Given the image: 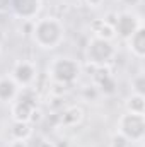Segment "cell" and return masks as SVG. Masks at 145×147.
I'll return each instance as SVG.
<instances>
[{"label":"cell","mask_w":145,"mask_h":147,"mask_svg":"<svg viewBox=\"0 0 145 147\" xmlns=\"http://www.w3.org/2000/svg\"><path fill=\"white\" fill-rule=\"evenodd\" d=\"M17 86H24V87H29L38 77V70L36 65L29 60H19L15 62L14 69H12V75H10Z\"/></svg>","instance_id":"obj_7"},{"label":"cell","mask_w":145,"mask_h":147,"mask_svg":"<svg viewBox=\"0 0 145 147\" xmlns=\"http://www.w3.org/2000/svg\"><path fill=\"white\" fill-rule=\"evenodd\" d=\"M118 132L132 142H142L145 135L144 115H133V113L121 115L118 120Z\"/></svg>","instance_id":"obj_5"},{"label":"cell","mask_w":145,"mask_h":147,"mask_svg":"<svg viewBox=\"0 0 145 147\" xmlns=\"http://www.w3.org/2000/svg\"><path fill=\"white\" fill-rule=\"evenodd\" d=\"M41 10V0H10V12L22 21H33Z\"/></svg>","instance_id":"obj_8"},{"label":"cell","mask_w":145,"mask_h":147,"mask_svg":"<svg viewBox=\"0 0 145 147\" xmlns=\"http://www.w3.org/2000/svg\"><path fill=\"white\" fill-rule=\"evenodd\" d=\"M114 57H116V50L109 39L97 36H92L89 39L87 48H85V58L92 67H96V69L108 67L114 60Z\"/></svg>","instance_id":"obj_3"},{"label":"cell","mask_w":145,"mask_h":147,"mask_svg":"<svg viewBox=\"0 0 145 147\" xmlns=\"http://www.w3.org/2000/svg\"><path fill=\"white\" fill-rule=\"evenodd\" d=\"M48 75L55 84L70 86L80 75V65L70 57H56L48 67Z\"/></svg>","instance_id":"obj_2"},{"label":"cell","mask_w":145,"mask_h":147,"mask_svg":"<svg viewBox=\"0 0 145 147\" xmlns=\"http://www.w3.org/2000/svg\"><path fill=\"white\" fill-rule=\"evenodd\" d=\"M126 41H128L130 51H132L138 60H142V58L145 57V28L140 26L132 36L126 39Z\"/></svg>","instance_id":"obj_11"},{"label":"cell","mask_w":145,"mask_h":147,"mask_svg":"<svg viewBox=\"0 0 145 147\" xmlns=\"http://www.w3.org/2000/svg\"><path fill=\"white\" fill-rule=\"evenodd\" d=\"M92 28H94V36L104 38V39H109V41H111V38H114V28H113V24H109L106 19L96 21Z\"/></svg>","instance_id":"obj_15"},{"label":"cell","mask_w":145,"mask_h":147,"mask_svg":"<svg viewBox=\"0 0 145 147\" xmlns=\"http://www.w3.org/2000/svg\"><path fill=\"white\" fill-rule=\"evenodd\" d=\"M10 113L14 121H29L34 110L38 108V101H36V94L31 89H24L22 92L19 91V94L15 96V99L10 103Z\"/></svg>","instance_id":"obj_4"},{"label":"cell","mask_w":145,"mask_h":147,"mask_svg":"<svg viewBox=\"0 0 145 147\" xmlns=\"http://www.w3.org/2000/svg\"><path fill=\"white\" fill-rule=\"evenodd\" d=\"M128 146H130V140L125 139L119 132L111 137V147H128Z\"/></svg>","instance_id":"obj_17"},{"label":"cell","mask_w":145,"mask_h":147,"mask_svg":"<svg viewBox=\"0 0 145 147\" xmlns=\"http://www.w3.org/2000/svg\"><path fill=\"white\" fill-rule=\"evenodd\" d=\"M132 91L133 94H145V75L144 74H137L133 79H132Z\"/></svg>","instance_id":"obj_16"},{"label":"cell","mask_w":145,"mask_h":147,"mask_svg":"<svg viewBox=\"0 0 145 147\" xmlns=\"http://www.w3.org/2000/svg\"><path fill=\"white\" fill-rule=\"evenodd\" d=\"M33 135V127L29 121H14L10 127V137L15 140H28Z\"/></svg>","instance_id":"obj_13"},{"label":"cell","mask_w":145,"mask_h":147,"mask_svg":"<svg viewBox=\"0 0 145 147\" xmlns=\"http://www.w3.org/2000/svg\"><path fill=\"white\" fill-rule=\"evenodd\" d=\"M101 2H103V0H87V3H91L92 7H97V5H101Z\"/></svg>","instance_id":"obj_20"},{"label":"cell","mask_w":145,"mask_h":147,"mask_svg":"<svg viewBox=\"0 0 145 147\" xmlns=\"http://www.w3.org/2000/svg\"><path fill=\"white\" fill-rule=\"evenodd\" d=\"M97 74L101 75H96V80H97V86H99V91L104 92V94H114L116 92V79L113 77V74H109L108 67H99L97 69Z\"/></svg>","instance_id":"obj_12"},{"label":"cell","mask_w":145,"mask_h":147,"mask_svg":"<svg viewBox=\"0 0 145 147\" xmlns=\"http://www.w3.org/2000/svg\"><path fill=\"white\" fill-rule=\"evenodd\" d=\"M82 120H84V110L80 106L65 108L62 113L56 115V121L62 127H77Z\"/></svg>","instance_id":"obj_9"},{"label":"cell","mask_w":145,"mask_h":147,"mask_svg":"<svg viewBox=\"0 0 145 147\" xmlns=\"http://www.w3.org/2000/svg\"><path fill=\"white\" fill-rule=\"evenodd\" d=\"M140 26H144L140 17L137 14H133V12H128V10L118 14L116 19H114V24H113L114 34H118L121 39H128Z\"/></svg>","instance_id":"obj_6"},{"label":"cell","mask_w":145,"mask_h":147,"mask_svg":"<svg viewBox=\"0 0 145 147\" xmlns=\"http://www.w3.org/2000/svg\"><path fill=\"white\" fill-rule=\"evenodd\" d=\"M10 12V0H0V14Z\"/></svg>","instance_id":"obj_18"},{"label":"cell","mask_w":145,"mask_h":147,"mask_svg":"<svg viewBox=\"0 0 145 147\" xmlns=\"http://www.w3.org/2000/svg\"><path fill=\"white\" fill-rule=\"evenodd\" d=\"M19 94V86L10 75L0 77V103H12Z\"/></svg>","instance_id":"obj_10"},{"label":"cell","mask_w":145,"mask_h":147,"mask_svg":"<svg viewBox=\"0 0 145 147\" xmlns=\"http://www.w3.org/2000/svg\"><path fill=\"white\" fill-rule=\"evenodd\" d=\"M126 113H133V115H145V96L140 94H133L126 99L125 103Z\"/></svg>","instance_id":"obj_14"},{"label":"cell","mask_w":145,"mask_h":147,"mask_svg":"<svg viewBox=\"0 0 145 147\" xmlns=\"http://www.w3.org/2000/svg\"><path fill=\"white\" fill-rule=\"evenodd\" d=\"M123 2H125L126 5H132V7H133V5H137V3H138L140 0H123Z\"/></svg>","instance_id":"obj_21"},{"label":"cell","mask_w":145,"mask_h":147,"mask_svg":"<svg viewBox=\"0 0 145 147\" xmlns=\"http://www.w3.org/2000/svg\"><path fill=\"white\" fill-rule=\"evenodd\" d=\"M31 38L33 43L41 50H55L62 45L65 38V28L63 22L58 17L46 16L39 17L31 26Z\"/></svg>","instance_id":"obj_1"},{"label":"cell","mask_w":145,"mask_h":147,"mask_svg":"<svg viewBox=\"0 0 145 147\" xmlns=\"http://www.w3.org/2000/svg\"><path fill=\"white\" fill-rule=\"evenodd\" d=\"M9 147H29V146H28V140H15V139H12Z\"/></svg>","instance_id":"obj_19"}]
</instances>
